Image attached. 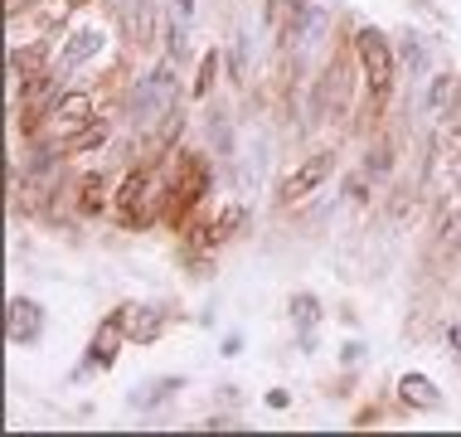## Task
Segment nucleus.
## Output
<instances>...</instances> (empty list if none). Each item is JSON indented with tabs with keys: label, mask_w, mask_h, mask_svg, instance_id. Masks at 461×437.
<instances>
[{
	"label": "nucleus",
	"mask_w": 461,
	"mask_h": 437,
	"mask_svg": "<svg viewBox=\"0 0 461 437\" xmlns=\"http://www.w3.org/2000/svg\"><path fill=\"white\" fill-rule=\"evenodd\" d=\"M398 394H403V404H408V408H438V404H442V394L432 389V384L422 379V374H408V379L398 384Z\"/></svg>",
	"instance_id": "6e6552de"
},
{
	"label": "nucleus",
	"mask_w": 461,
	"mask_h": 437,
	"mask_svg": "<svg viewBox=\"0 0 461 437\" xmlns=\"http://www.w3.org/2000/svg\"><path fill=\"white\" fill-rule=\"evenodd\" d=\"M112 199H117V185H112V175H103V170L73 180V209H78L83 219H97L103 209H112Z\"/></svg>",
	"instance_id": "39448f33"
},
{
	"label": "nucleus",
	"mask_w": 461,
	"mask_h": 437,
	"mask_svg": "<svg viewBox=\"0 0 461 437\" xmlns=\"http://www.w3.org/2000/svg\"><path fill=\"white\" fill-rule=\"evenodd\" d=\"M103 44H107V30L103 24H83V30H68L64 40H59V49H54V59H49V68L59 73V78H73L88 59H97L103 54Z\"/></svg>",
	"instance_id": "7ed1b4c3"
},
{
	"label": "nucleus",
	"mask_w": 461,
	"mask_h": 437,
	"mask_svg": "<svg viewBox=\"0 0 461 437\" xmlns=\"http://www.w3.org/2000/svg\"><path fill=\"white\" fill-rule=\"evenodd\" d=\"M176 5H180V10H194V0H176Z\"/></svg>",
	"instance_id": "f3484780"
},
{
	"label": "nucleus",
	"mask_w": 461,
	"mask_h": 437,
	"mask_svg": "<svg viewBox=\"0 0 461 437\" xmlns=\"http://www.w3.org/2000/svg\"><path fill=\"white\" fill-rule=\"evenodd\" d=\"M214 68H219V54H209V59H204V68H199V83H194V97H204V93H209V83H214Z\"/></svg>",
	"instance_id": "4468645a"
},
{
	"label": "nucleus",
	"mask_w": 461,
	"mask_h": 437,
	"mask_svg": "<svg viewBox=\"0 0 461 437\" xmlns=\"http://www.w3.org/2000/svg\"><path fill=\"white\" fill-rule=\"evenodd\" d=\"M355 59H359V68H365V83H369V107H379L384 97H389V87H393V68H398V59H393L389 40H384L379 30H359V40H355Z\"/></svg>",
	"instance_id": "f03ea898"
},
{
	"label": "nucleus",
	"mask_w": 461,
	"mask_h": 437,
	"mask_svg": "<svg viewBox=\"0 0 461 437\" xmlns=\"http://www.w3.org/2000/svg\"><path fill=\"white\" fill-rule=\"evenodd\" d=\"M292 316L296 321H316L321 311H316V302H311V296H296V306H292Z\"/></svg>",
	"instance_id": "dca6fc26"
},
{
	"label": "nucleus",
	"mask_w": 461,
	"mask_h": 437,
	"mask_svg": "<svg viewBox=\"0 0 461 437\" xmlns=\"http://www.w3.org/2000/svg\"><path fill=\"white\" fill-rule=\"evenodd\" d=\"M176 93H180V83H176V68H170V64H160V68H151L141 83L131 87L127 107H131V117L141 122V127H146V122L156 127L160 117H170V112H176Z\"/></svg>",
	"instance_id": "f257e3e1"
},
{
	"label": "nucleus",
	"mask_w": 461,
	"mask_h": 437,
	"mask_svg": "<svg viewBox=\"0 0 461 437\" xmlns=\"http://www.w3.org/2000/svg\"><path fill=\"white\" fill-rule=\"evenodd\" d=\"M73 5H78V0H34V5H24L20 15H10V20H15V30L34 24V34H59L68 24Z\"/></svg>",
	"instance_id": "423d86ee"
},
{
	"label": "nucleus",
	"mask_w": 461,
	"mask_h": 437,
	"mask_svg": "<svg viewBox=\"0 0 461 437\" xmlns=\"http://www.w3.org/2000/svg\"><path fill=\"white\" fill-rule=\"evenodd\" d=\"M40 306L34 302H24V296H15V302H10V341L15 345H30L34 335H40Z\"/></svg>",
	"instance_id": "0eeeda50"
},
{
	"label": "nucleus",
	"mask_w": 461,
	"mask_h": 437,
	"mask_svg": "<svg viewBox=\"0 0 461 437\" xmlns=\"http://www.w3.org/2000/svg\"><path fill=\"white\" fill-rule=\"evenodd\" d=\"M330 170H335V151H316V156H306L302 166H296L292 175L282 180V190H277V205H302L306 195H316L321 185L330 180Z\"/></svg>",
	"instance_id": "20e7f679"
},
{
	"label": "nucleus",
	"mask_w": 461,
	"mask_h": 437,
	"mask_svg": "<svg viewBox=\"0 0 461 437\" xmlns=\"http://www.w3.org/2000/svg\"><path fill=\"white\" fill-rule=\"evenodd\" d=\"M117 350H122V321H107L103 331H97V345H93V365H112L117 360Z\"/></svg>",
	"instance_id": "1a4fd4ad"
},
{
	"label": "nucleus",
	"mask_w": 461,
	"mask_h": 437,
	"mask_svg": "<svg viewBox=\"0 0 461 437\" xmlns=\"http://www.w3.org/2000/svg\"><path fill=\"white\" fill-rule=\"evenodd\" d=\"M166 40H170V54H176V64H185L190 44H185V30H180V24H166Z\"/></svg>",
	"instance_id": "ddd939ff"
},
{
	"label": "nucleus",
	"mask_w": 461,
	"mask_h": 437,
	"mask_svg": "<svg viewBox=\"0 0 461 437\" xmlns=\"http://www.w3.org/2000/svg\"><path fill=\"white\" fill-rule=\"evenodd\" d=\"M456 93H461V78H456V73H442V78H432V87H428V107L442 117V112H452Z\"/></svg>",
	"instance_id": "9d476101"
},
{
	"label": "nucleus",
	"mask_w": 461,
	"mask_h": 437,
	"mask_svg": "<svg viewBox=\"0 0 461 437\" xmlns=\"http://www.w3.org/2000/svg\"><path fill=\"white\" fill-rule=\"evenodd\" d=\"M131 316H136V331H131V341H151V335L160 331V311H151V306H136Z\"/></svg>",
	"instance_id": "9b49d317"
},
{
	"label": "nucleus",
	"mask_w": 461,
	"mask_h": 437,
	"mask_svg": "<svg viewBox=\"0 0 461 437\" xmlns=\"http://www.w3.org/2000/svg\"><path fill=\"white\" fill-rule=\"evenodd\" d=\"M389 166H393L389 141H374V151H369V170H374V175H389Z\"/></svg>",
	"instance_id": "f8f14e48"
},
{
	"label": "nucleus",
	"mask_w": 461,
	"mask_h": 437,
	"mask_svg": "<svg viewBox=\"0 0 461 437\" xmlns=\"http://www.w3.org/2000/svg\"><path fill=\"white\" fill-rule=\"evenodd\" d=\"M422 59H428V54L418 49V40H403V68L408 73H422Z\"/></svg>",
	"instance_id": "2eb2a0df"
}]
</instances>
